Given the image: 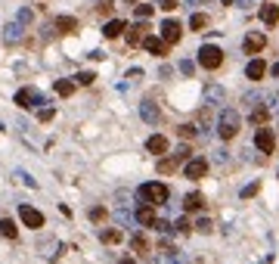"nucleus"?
I'll return each mask as SVG.
<instances>
[{"label": "nucleus", "mask_w": 279, "mask_h": 264, "mask_svg": "<svg viewBox=\"0 0 279 264\" xmlns=\"http://www.w3.org/2000/svg\"><path fill=\"white\" fill-rule=\"evenodd\" d=\"M254 146L264 152V155H270V152L276 149V134H273V128H257V134H254Z\"/></svg>", "instance_id": "obj_5"}, {"label": "nucleus", "mask_w": 279, "mask_h": 264, "mask_svg": "<svg viewBox=\"0 0 279 264\" xmlns=\"http://www.w3.org/2000/svg\"><path fill=\"white\" fill-rule=\"evenodd\" d=\"M236 4H239V7H251V0H236Z\"/></svg>", "instance_id": "obj_43"}, {"label": "nucleus", "mask_w": 279, "mask_h": 264, "mask_svg": "<svg viewBox=\"0 0 279 264\" xmlns=\"http://www.w3.org/2000/svg\"><path fill=\"white\" fill-rule=\"evenodd\" d=\"M174 230L186 233V230H193V227H190V221H186V218H177V221H174Z\"/></svg>", "instance_id": "obj_36"}, {"label": "nucleus", "mask_w": 279, "mask_h": 264, "mask_svg": "<svg viewBox=\"0 0 279 264\" xmlns=\"http://www.w3.org/2000/svg\"><path fill=\"white\" fill-rule=\"evenodd\" d=\"M16 22H19V25H31V22H34V13H31L28 7H22V10H19V16H16Z\"/></svg>", "instance_id": "obj_27"}, {"label": "nucleus", "mask_w": 279, "mask_h": 264, "mask_svg": "<svg viewBox=\"0 0 279 264\" xmlns=\"http://www.w3.org/2000/svg\"><path fill=\"white\" fill-rule=\"evenodd\" d=\"M199 65H202V68H208V72L220 68V65H223V50H220V47H214V44H205V47L199 50Z\"/></svg>", "instance_id": "obj_3"}, {"label": "nucleus", "mask_w": 279, "mask_h": 264, "mask_svg": "<svg viewBox=\"0 0 279 264\" xmlns=\"http://www.w3.org/2000/svg\"><path fill=\"white\" fill-rule=\"evenodd\" d=\"M140 118L146 121V125H158V118H161L158 106H155L152 100H143V103H140Z\"/></svg>", "instance_id": "obj_11"}, {"label": "nucleus", "mask_w": 279, "mask_h": 264, "mask_svg": "<svg viewBox=\"0 0 279 264\" xmlns=\"http://www.w3.org/2000/svg\"><path fill=\"white\" fill-rule=\"evenodd\" d=\"M143 47L152 53V56H167V44L161 38H143Z\"/></svg>", "instance_id": "obj_16"}, {"label": "nucleus", "mask_w": 279, "mask_h": 264, "mask_svg": "<svg viewBox=\"0 0 279 264\" xmlns=\"http://www.w3.org/2000/svg\"><path fill=\"white\" fill-rule=\"evenodd\" d=\"M254 193H257V184H251V187H245V190H242V199H251Z\"/></svg>", "instance_id": "obj_39"}, {"label": "nucleus", "mask_w": 279, "mask_h": 264, "mask_svg": "<svg viewBox=\"0 0 279 264\" xmlns=\"http://www.w3.org/2000/svg\"><path fill=\"white\" fill-rule=\"evenodd\" d=\"M130 245H134L137 252H149V242H146V239H143L140 233H134V239H130Z\"/></svg>", "instance_id": "obj_34"}, {"label": "nucleus", "mask_w": 279, "mask_h": 264, "mask_svg": "<svg viewBox=\"0 0 279 264\" xmlns=\"http://www.w3.org/2000/svg\"><path fill=\"white\" fill-rule=\"evenodd\" d=\"M260 100H264V94H257V91H251V94H245V97H242V103H248V109L260 106Z\"/></svg>", "instance_id": "obj_29"}, {"label": "nucleus", "mask_w": 279, "mask_h": 264, "mask_svg": "<svg viewBox=\"0 0 279 264\" xmlns=\"http://www.w3.org/2000/svg\"><path fill=\"white\" fill-rule=\"evenodd\" d=\"M41 103H47V100L37 94L34 87H22V91L16 94V106H19V109H37Z\"/></svg>", "instance_id": "obj_4"}, {"label": "nucleus", "mask_w": 279, "mask_h": 264, "mask_svg": "<svg viewBox=\"0 0 279 264\" xmlns=\"http://www.w3.org/2000/svg\"><path fill=\"white\" fill-rule=\"evenodd\" d=\"M19 218H22V224L31 227V230H41L44 227V215L37 208H31V205H19Z\"/></svg>", "instance_id": "obj_7"}, {"label": "nucleus", "mask_w": 279, "mask_h": 264, "mask_svg": "<svg viewBox=\"0 0 279 264\" xmlns=\"http://www.w3.org/2000/svg\"><path fill=\"white\" fill-rule=\"evenodd\" d=\"M205 174H208V162H205V158H190V162H183V178L202 181Z\"/></svg>", "instance_id": "obj_6"}, {"label": "nucleus", "mask_w": 279, "mask_h": 264, "mask_svg": "<svg viewBox=\"0 0 279 264\" xmlns=\"http://www.w3.org/2000/svg\"><path fill=\"white\" fill-rule=\"evenodd\" d=\"M103 218H106V208H90V221H97V224H100Z\"/></svg>", "instance_id": "obj_38"}, {"label": "nucleus", "mask_w": 279, "mask_h": 264, "mask_svg": "<svg viewBox=\"0 0 279 264\" xmlns=\"http://www.w3.org/2000/svg\"><path fill=\"white\" fill-rule=\"evenodd\" d=\"M121 264H137V261H130V258H124V261H121Z\"/></svg>", "instance_id": "obj_45"}, {"label": "nucleus", "mask_w": 279, "mask_h": 264, "mask_svg": "<svg viewBox=\"0 0 279 264\" xmlns=\"http://www.w3.org/2000/svg\"><path fill=\"white\" fill-rule=\"evenodd\" d=\"M171 171H177V162H174V158H161V162H158V174H171Z\"/></svg>", "instance_id": "obj_30"}, {"label": "nucleus", "mask_w": 279, "mask_h": 264, "mask_svg": "<svg viewBox=\"0 0 279 264\" xmlns=\"http://www.w3.org/2000/svg\"><path fill=\"white\" fill-rule=\"evenodd\" d=\"M134 221H137L140 227H152V224H155V211H152V205H140L137 215H134Z\"/></svg>", "instance_id": "obj_14"}, {"label": "nucleus", "mask_w": 279, "mask_h": 264, "mask_svg": "<svg viewBox=\"0 0 279 264\" xmlns=\"http://www.w3.org/2000/svg\"><path fill=\"white\" fill-rule=\"evenodd\" d=\"M270 72H273V78H276V75H279V62H276V65H273V68H270Z\"/></svg>", "instance_id": "obj_44"}, {"label": "nucleus", "mask_w": 279, "mask_h": 264, "mask_svg": "<svg viewBox=\"0 0 279 264\" xmlns=\"http://www.w3.org/2000/svg\"><path fill=\"white\" fill-rule=\"evenodd\" d=\"M74 87H78L74 81H68V78H59V81L53 84V91L59 94V97H71V94H74Z\"/></svg>", "instance_id": "obj_21"}, {"label": "nucleus", "mask_w": 279, "mask_h": 264, "mask_svg": "<svg viewBox=\"0 0 279 264\" xmlns=\"http://www.w3.org/2000/svg\"><path fill=\"white\" fill-rule=\"evenodd\" d=\"M180 38H183V25L174 22V19H164V22H161V41L171 47V44H177Z\"/></svg>", "instance_id": "obj_8"}, {"label": "nucleus", "mask_w": 279, "mask_h": 264, "mask_svg": "<svg viewBox=\"0 0 279 264\" xmlns=\"http://www.w3.org/2000/svg\"><path fill=\"white\" fill-rule=\"evenodd\" d=\"M0 236L16 239V236H19V227H16V221H10V218H0Z\"/></svg>", "instance_id": "obj_22"}, {"label": "nucleus", "mask_w": 279, "mask_h": 264, "mask_svg": "<svg viewBox=\"0 0 279 264\" xmlns=\"http://www.w3.org/2000/svg\"><path fill=\"white\" fill-rule=\"evenodd\" d=\"M100 239H103V242H109V245H115V242H121V230H103V233H100Z\"/></svg>", "instance_id": "obj_28"}, {"label": "nucleus", "mask_w": 279, "mask_h": 264, "mask_svg": "<svg viewBox=\"0 0 279 264\" xmlns=\"http://www.w3.org/2000/svg\"><path fill=\"white\" fill-rule=\"evenodd\" d=\"M223 4H233V0H223Z\"/></svg>", "instance_id": "obj_46"}, {"label": "nucleus", "mask_w": 279, "mask_h": 264, "mask_svg": "<svg viewBox=\"0 0 279 264\" xmlns=\"http://www.w3.org/2000/svg\"><path fill=\"white\" fill-rule=\"evenodd\" d=\"M202 103H208V106H220V103H227V91H223L220 84H205V91H202Z\"/></svg>", "instance_id": "obj_9"}, {"label": "nucleus", "mask_w": 279, "mask_h": 264, "mask_svg": "<svg viewBox=\"0 0 279 264\" xmlns=\"http://www.w3.org/2000/svg\"><path fill=\"white\" fill-rule=\"evenodd\" d=\"M134 16H137V19H149V16H152V4H137Z\"/></svg>", "instance_id": "obj_31"}, {"label": "nucleus", "mask_w": 279, "mask_h": 264, "mask_svg": "<svg viewBox=\"0 0 279 264\" xmlns=\"http://www.w3.org/2000/svg\"><path fill=\"white\" fill-rule=\"evenodd\" d=\"M56 28H59L62 34H68V31L78 28V19H71V16H59V19H56Z\"/></svg>", "instance_id": "obj_25"}, {"label": "nucleus", "mask_w": 279, "mask_h": 264, "mask_svg": "<svg viewBox=\"0 0 279 264\" xmlns=\"http://www.w3.org/2000/svg\"><path fill=\"white\" fill-rule=\"evenodd\" d=\"M100 13H103V16L112 13V0H100Z\"/></svg>", "instance_id": "obj_40"}, {"label": "nucleus", "mask_w": 279, "mask_h": 264, "mask_svg": "<svg viewBox=\"0 0 279 264\" xmlns=\"http://www.w3.org/2000/svg\"><path fill=\"white\" fill-rule=\"evenodd\" d=\"M177 134H180L183 140H193L199 131H196V125H180V128H177Z\"/></svg>", "instance_id": "obj_32"}, {"label": "nucleus", "mask_w": 279, "mask_h": 264, "mask_svg": "<svg viewBox=\"0 0 279 264\" xmlns=\"http://www.w3.org/2000/svg\"><path fill=\"white\" fill-rule=\"evenodd\" d=\"M260 22L273 28V25L279 22V7H276V4H264V7H260Z\"/></svg>", "instance_id": "obj_15"}, {"label": "nucleus", "mask_w": 279, "mask_h": 264, "mask_svg": "<svg viewBox=\"0 0 279 264\" xmlns=\"http://www.w3.org/2000/svg\"><path fill=\"white\" fill-rule=\"evenodd\" d=\"M158 7H161V10H167V13H171V10H177V0H161Z\"/></svg>", "instance_id": "obj_41"}, {"label": "nucleus", "mask_w": 279, "mask_h": 264, "mask_svg": "<svg viewBox=\"0 0 279 264\" xmlns=\"http://www.w3.org/2000/svg\"><path fill=\"white\" fill-rule=\"evenodd\" d=\"M267 118H270V109H267V106H254V109H251V125L264 128V125H267Z\"/></svg>", "instance_id": "obj_19"}, {"label": "nucleus", "mask_w": 279, "mask_h": 264, "mask_svg": "<svg viewBox=\"0 0 279 264\" xmlns=\"http://www.w3.org/2000/svg\"><path fill=\"white\" fill-rule=\"evenodd\" d=\"M264 47H267V38L260 31H248L245 41H242V50H245V53H260Z\"/></svg>", "instance_id": "obj_10"}, {"label": "nucleus", "mask_w": 279, "mask_h": 264, "mask_svg": "<svg viewBox=\"0 0 279 264\" xmlns=\"http://www.w3.org/2000/svg\"><path fill=\"white\" fill-rule=\"evenodd\" d=\"M193 227H196L199 233H211V227H214V224H211V218H199V221H196Z\"/></svg>", "instance_id": "obj_33"}, {"label": "nucleus", "mask_w": 279, "mask_h": 264, "mask_svg": "<svg viewBox=\"0 0 279 264\" xmlns=\"http://www.w3.org/2000/svg\"><path fill=\"white\" fill-rule=\"evenodd\" d=\"M264 72H267V65L260 62V59H251V62L245 65V75H248L251 81H260V78H264Z\"/></svg>", "instance_id": "obj_18"}, {"label": "nucleus", "mask_w": 279, "mask_h": 264, "mask_svg": "<svg viewBox=\"0 0 279 264\" xmlns=\"http://www.w3.org/2000/svg\"><path fill=\"white\" fill-rule=\"evenodd\" d=\"M183 208H186V211H202V208H205V196H202V193H186Z\"/></svg>", "instance_id": "obj_17"}, {"label": "nucleus", "mask_w": 279, "mask_h": 264, "mask_svg": "<svg viewBox=\"0 0 279 264\" xmlns=\"http://www.w3.org/2000/svg\"><path fill=\"white\" fill-rule=\"evenodd\" d=\"M124 28H127V25H124L121 19H109V22L103 25V34H106V38H118V34H121Z\"/></svg>", "instance_id": "obj_20"}, {"label": "nucleus", "mask_w": 279, "mask_h": 264, "mask_svg": "<svg viewBox=\"0 0 279 264\" xmlns=\"http://www.w3.org/2000/svg\"><path fill=\"white\" fill-rule=\"evenodd\" d=\"M146 149L152 152V155H164L167 152V137H161V134H152L146 140Z\"/></svg>", "instance_id": "obj_13"}, {"label": "nucleus", "mask_w": 279, "mask_h": 264, "mask_svg": "<svg viewBox=\"0 0 279 264\" xmlns=\"http://www.w3.org/2000/svg\"><path fill=\"white\" fill-rule=\"evenodd\" d=\"M127 4H137V0H127Z\"/></svg>", "instance_id": "obj_47"}, {"label": "nucleus", "mask_w": 279, "mask_h": 264, "mask_svg": "<svg viewBox=\"0 0 279 264\" xmlns=\"http://www.w3.org/2000/svg\"><path fill=\"white\" fill-rule=\"evenodd\" d=\"M22 34H25V25H19V22L4 25V44H19V41H22Z\"/></svg>", "instance_id": "obj_12"}, {"label": "nucleus", "mask_w": 279, "mask_h": 264, "mask_svg": "<svg viewBox=\"0 0 279 264\" xmlns=\"http://www.w3.org/2000/svg\"><path fill=\"white\" fill-rule=\"evenodd\" d=\"M180 72H183V75H193V72H196V65H193L190 59H180Z\"/></svg>", "instance_id": "obj_37"}, {"label": "nucleus", "mask_w": 279, "mask_h": 264, "mask_svg": "<svg viewBox=\"0 0 279 264\" xmlns=\"http://www.w3.org/2000/svg\"><path fill=\"white\" fill-rule=\"evenodd\" d=\"M143 34H146V25H134V28H127V44H130V47L143 44Z\"/></svg>", "instance_id": "obj_23"}, {"label": "nucleus", "mask_w": 279, "mask_h": 264, "mask_svg": "<svg viewBox=\"0 0 279 264\" xmlns=\"http://www.w3.org/2000/svg\"><path fill=\"white\" fill-rule=\"evenodd\" d=\"M239 128H242V118H239L236 109H223V112L217 115V134H220L223 140H233V137L239 134Z\"/></svg>", "instance_id": "obj_2"}, {"label": "nucleus", "mask_w": 279, "mask_h": 264, "mask_svg": "<svg viewBox=\"0 0 279 264\" xmlns=\"http://www.w3.org/2000/svg\"><path fill=\"white\" fill-rule=\"evenodd\" d=\"M37 118H41V121H53V109H41V112H37Z\"/></svg>", "instance_id": "obj_42"}, {"label": "nucleus", "mask_w": 279, "mask_h": 264, "mask_svg": "<svg viewBox=\"0 0 279 264\" xmlns=\"http://www.w3.org/2000/svg\"><path fill=\"white\" fill-rule=\"evenodd\" d=\"M93 72H81V75H74V84H93Z\"/></svg>", "instance_id": "obj_35"}, {"label": "nucleus", "mask_w": 279, "mask_h": 264, "mask_svg": "<svg viewBox=\"0 0 279 264\" xmlns=\"http://www.w3.org/2000/svg\"><path fill=\"white\" fill-rule=\"evenodd\" d=\"M137 196H140L143 205H164L167 196H171V190H167L164 184H143L137 190Z\"/></svg>", "instance_id": "obj_1"}, {"label": "nucleus", "mask_w": 279, "mask_h": 264, "mask_svg": "<svg viewBox=\"0 0 279 264\" xmlns=\"http://www.w3.org/2000/svg\"><path fill=\"white\" fill-rule=\"evenodd\" d=\"M190 28L193 31H205V28H208V16H205V13H193L190 16Z\"/></svg>", "instance_id": "obj_24"}, {"label": "nucleus", "mask_w": 279, "mask_h": 264, "mask_svg": "<svg viewBox=\"0 0 279 264\" xmlns=\"http://www.w3.org/2000/svg\"><path fill=\"white\" fill-rule=\"evenodd\" d=\"M171 158H174L177 165H183V162H190V158H193V146H177V152H174Z\"/></svg>", "instance_id": "obj_26"}]
</instances>
